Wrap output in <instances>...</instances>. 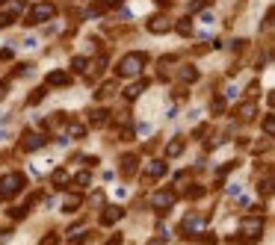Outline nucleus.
<instances>
[{
  "label": "nucleus",
  "instance_id": "nucleus-1",
  "mask_svg": "<svg viewBox=\"0 0 275 245\" xmlns=\"http://www.w3.org/2000/svg\"><path fill=\"white\" fill-rule=\"evenodd\" d=\"M145 62H148L145 53H127V56L116 65V74H119V77H136V74H142Z\"/></svg>",
  "mask_w": 275,
  "mask_h": 245
},
{
  "label": "nucleus",
  "instance_id": "nucleus-2",
  "mask_svg": "<svg viewBox=\"0 0 275 245\" xmlns=\"http://www.w3.org/2000/svg\"><path fill=\"white\" fill-rule=\"evenodd\" d=\"M24 175H6L3 180H0V201L12 198V195H18L21 189H24Z\"/></svg>",
  "mask_w": 275,
  "mask_h": 245
},
{
  "label": "nucleus",
  "instance_id": "nucleus-3",
  "mask_svg": "<svg viewBox=\"0 0 275 245\" xmlns=\"http://www.w3.org/2000/svg\"><path fill=\"white\" fill-rule=\"evenodd\" d=\"M57 15V6L53 3H36L30 9V24H42V21H50Z\"/></svg>",
  "mask_w": 275,
  "mask_h": 245
},
{
  "label": "nucleus",
  "instance_id": "nucleus-4",
  "mask_svg": "<svg viewBox=\"0 0 275 245\" xmlns=\"http://www.w3.org/2000/svg\"><path fill=\"white\" fill-rule=\"evenodd\" d=\"M240 234H243V242H254V239H261V234H263V222L261 219H246Z\"/></svg>",
  "mask_w": 275,
  "mask_h": 245
},
{
  "label": "nucleus",
  "instance_id": "nucleus-5",
  "mask_svg": "<svg viewBox=\"0 0 275 245\" xmlns=\"http://www.w3.org/2000/svg\"><path fill=\"white\" fill-rule=\"evenodd\" d=\"M45 142H48V136H45V133H24V139H21V151L33 154V151H39Z\"/></svg>",
  "mask_w": 275,
  "mask_h": 245
},
{
  "label": "nucleus",
  "instance_id": "nucleus-6",
  "mask_svg": "<svg viewBox=\"0 0 275 245\" xmlns=\"http://www.w3.org/2000/svg\"><path fill=\"white\" fill-rule=\"evenodd\" d=\"M148 33H169L172 30V18L169 15H154V18H148Z\"/></svg>",
  "mask_w": 275,
  "mask_h": 245
},
{
  "label": "nucleus",
  "instance_id": "nucleus-7",
  "mask_svg": "<svg viewBox=\"0 0 275 245\" xmlns=\"http://www.w3.org/2000/svg\"><path fill=\"white\" fill-rule=\"evenodd\" d=\"M201 224H204V216H195V213H192V216L184 219V231H180V234L184 236H198L201 234Z\"/></svg>",
  "mask_w": 275,
  "mask_h": 245
},
{
  "label": "nucleus",
  "instance_id": "nucleus-8",
  "mask_svg": "<svg viewBox=\"0 0 275 245\" xmlns=\"http://www.w3.org/2000/svg\"><path fill=\"white\" fill-rule=\"evenodd\" d=\"M151 204H154V210H157V213L172 210V204H175V192H157Z\"/></svg>",
  "mask_w": 275,
  "mask_h": 245
},
{
  "label": "nucleus",
  "instance_id": "nucleus-9",
  "mask_svg": "<svg viewBox=\"0 0 275 245\" xmlns=\"http://www.w3.org/2000/svg\"><path fill=\"white\" fill-rule=\"evenodd\" d=\"M258 118V106L254 101H246V104L237 106V121H254Z\"/></svg>",
  "mask_w": 275,
  "mask_h": 245
},
{
  "label": "nucleus",
  "instance_id": "nucleus-10",
  "mask_svg": "<svg viewBox=\"0 0 275 245\" xmlns=\"http://www.w3.org/2000/svg\"><path fill=\"white\" fill-rule=\"evenodd\" d=\"M136 165H139V160H136V154H121V160H119L121 175H127V177H131L133 172H136Z\"/></svg>",
  "mask_w": 275,
  "mask_h": 245
},
{
  "label": "nucleus",
  "instance_id": "nucleus-11",
  "mask_svg": "<svg viewBox=\"0 0 275 245\" xmlns=\"http://www.w3.org/2000/svg\"><path fill=\"white\" fill-rule=\"evenodd\" d=\"M121 216H124V210H121V207H107V210H104V216H101V224H104V228H109V224L119 222Z\"/></svg>",
  "mask_w": 275,
  "mask_h": 245
},
{
  "label": "nucleus",
  "instance_id": "nucleus-12",
  "mask_svg": "<svg viewBox=\"0 0 275 245\" xmlns=\"http://www.w3.org/2000/svg\"><path fill=\"white\" fill-rule=\"evenodd\" d=\"M68 83H71V77H68V74H65V71H50L48 74V80H45V86H68Z\"/></svg>",
  "mask_w": 275,
  "mask_h": 245
},
{
  "label": "nucleus",
  "instance_id": "nucleus-13",
  "mask_svg": "<svg viewBox=\"0 0 275 245\" xmlns=\"http://www.w3.org/2000/svg\"><path fill=\"white\" fill-rule=\"evenodd\" d=\"M145 86H148V80H139V83H133V86H127V89H124V101H136V98H139V95L145 92Z\"/></svg>",
  "mask_w": 275,
  "mask_h": 245
},
{
  "label": "nucleus",
  "instance_id": "nucleus-14",
  "mask_svg": "<svg viewBox=\"0 0 275 245\" xmlns=\"http://www.w3.org/2000/svg\"><path fill=\"white\" fill-rule=\"evenodd\" d=\"M116 92H119V83H104L95 92V101H107L109 95H116Z\"/></svg>",
  "mask_w": 275,
  "mask_h": 245
},
{
  "label": "nucleus",
  "instance_id": "nucleus-15",
  "mask_svg": "<svg viewBox=\"0 0 275 245\" xmlns=\"http://www.w3.org/2000/svg\"><path fill=\"white\" fill-rule=\"evenodd\" d=\"M178 77H180L184 83H195V80H198V68H195V65H184Z\"/></svg>",
  "mask_w": 275,
  "mask_h": 245
},
{
  "label": "nucleus",
  "instance_id": "nucleus-16",
  "mask_svg": "<svg viewBox=\"0 0 275 245\" xmlns=\"http://www.w3.org/2000/svg\"><path fill=\"white\" fill-rule=\"evenodd\" d=\"M145 172H148V177H163L166 175V163H163V160H154V163H148Z\"/></svg>",
  "mask_w": 275,
  "mask_h": 245
},
{
  "label": "nucleus",
  "instance_id": "nucleus-17",
  "mask_svg": "<svg viewBox=\"0 0 275 245\" xmlns=\"http://www.w3.org/2000/svg\"><path fill=\"white\" fill-rule=\"evenodd\" d=\"M180 151H184V139H172L169 142V148H166V157H180Z\"/></svg>",
  "mask_w": 275,
  "mask_h": 245
},
{
  "label": "nucleus",
  "instance_id": "nucleus-18",
  "mask_svg": "<svg viewBox=\"0 0 275 245\" xmlns=\"http://www.w3.org/2000/svg\"><path fill=\"white\" fill-rule=\"evenodd\" d=\"M50 180H53V186H57V189H62V186H65V183H68V175H65V168H57V172H53V177H50Z\"/></svg>",
  "mask_w": 275,
  "mask_h": 245
},
{
  "label": "nucleus",
  "instance_id": "nucleus-19",
  "mask_svg": "<svg viewBox=\"0 0 275 245\" xmlns=\"http://www.w3.org/2000/svg\"><path fill=\"white\" fill-rule=\"evenodd\" d=\"M89 121L92 124H104L107 121V109H89Z\"/></svg>",
  "mask_w": 275,
  "mask_h": 245
},
{
  "label": "nucleus",
  "instance_id": "nucleus-20",
  "mask_svg": "<svg viewBox=\"0 0 275 245\" xmlns=\"http://www.w3.org/2000/svg\"><path fill=\"white\" fill-rule=\"evenodd\" d=\"M86 65H89V59H86V56H74L71 59V71H77V74H83Z\"/></svg>",
  "mask_w": 275,
  "mask_h": 245
},
{
  "label": "nucleus",
  "instance_id": "nucleus-21",
  "mask_svg": "<svg viewBox=\"0 0 275 245\" xmlns=\"http://www.w3.org/2000/svg\"><path fill=\"white\" fill-rule=\"evenodd\" d=\"M77 207H80V195H68V201H65V207H62V210H65V213H74Z\"/></svg>",
  "mask_w": 275,
  "mask_h": 245
},
{
  "label": "nucleus",
  "instance_id": "nucleus-22",
  "mask_svg": "<svg viewBox=\"0 0 275 245\" xmlns=\"http://www.w3.org/2000/svg\"><path fill=\"white\" fill-rule=\"evenodd\" d=\"M178 33L180 35H190L192 33V21H190V18H180V21H178Z\"/></svg>",
  "mask_w": 275,
  "mask_h": 245
},
{
  "label": "nucleus",
  "instance_id": "nucleus-23",
  "mask_svg": "<svg viewBox=\"0 0 275 245\" xmlns=\"http://www.w3.org/2000/svg\"><path fill=\"white\" fill-rule=\"evenodd\" d=\"M210 112H213V116H222V112H225V98H216L213 104H210Z\"/></svg>",
  "mask_w": 275,
  "mask_h": 245
},
{
  "label": "nucleus",
  "instance_id": "nucleus-24",
  "mask_svg": "<svg viewBox=\"0 0 275 245\" xmlns=\"http://www.w3.org/2000/svg\"><path fill=\"white\" fill-rule=\"evenodd\" d=\"M272 130H275V118H272V112H269V116L263 118V133H266V136H272Z\"/></svg>",
  "mask_w": 275,
  "mask_h": 245
},
{
  "label": "nucleus",
  "instance_id": "nucleus-25",
  "mask_svg": "<svg viewBox=\"0 0 275 245\" xmlns=\"http://www.w3.org/2000/svg\"><path fill=\"white\" fill-rule=\"evenodd\" d=\"M45 92H48V86H42V89H36V92L30 95V106H36L42 98H45Z\"/></svg>",
  "mask_w": 275,
  "mask_h": 245
},
{
  "label": "nucleus",
  "instance_id": "nucleus-26",
  "mask_svg": "<svg viewBox=\"0 0 275 245\" xmlns=\"http://www.w3.org/2000/svg\"><path fill=\"white\" fill-rule=\"evenodd\" d=\"M68 133H71L74 139H83V136H86V127H83V124H71V127H68Z\"/></svg>",
  "mask_w": 275,
  "mask_h": 245
},
{
  "label": "nucleus",
  "instance_id": "nucleus-27",
  "mask_svg": "<svg viewBox=\"0 0 275 245\" xmlns=\"http://www.w3.org/2000/svg\"><path fill=\"white\" fill-rule=\"evenodd\" d=\"M258 186H261V192H263V195H269V192H272V177L266 175V177H263V183L258 180Z\"/></svg>",
  "mask_w": 275,
  "mask_h": 245
},
{
  "label": "nucleus",
  "instance_id": "nucleus-28",
  "mask_svg": "<svg viewBox=\"0 0 275 245\" xmlns=\"http://www.w3.org/2000/svg\"><path fill=\"white\" fill-rule=\"evenodd\" d=\"M15 21V9L12 12H0V27H9Z\"/></svg>",
  "mask_w": 275,
  "mask_h": 245
},
{
  "label": "nucleus",
  "instance_id": "nucleus-29",
  "mask_svg": "<svg viewBox=\"0 0 275 245\" xmlns=\"http://www.w3.org/2000/svg\"><path fill=\"white\" fill-rule=\"evenodd\" d=\"M74 180H77V186H89V180H92V175H89V172H80V175L74 177Z\"/></svg>",
  "mask_w": 275,
  "mask_h": 245
},
{
  "label": "nucleus",
  "instance_id": "nucleus-30",
  "mask_svg": "<svg viewBox=\"0 0 275 245\" xmlns=\"http://www.w3.org/2000/svg\"><path fill=\"white\" fill-rule=\"evenodd\" d=\"M68 239H71V242H83V239H86V231L80 228V231H74V234H68Z\"/></svg>",
  "mask_w": 275,
  "mask_h": 245
},
{
  "label": "nucleus",
  "instance_id": "nucleus-31",
  "mask_svg": "<svg viewBox=\"0 0 275 245\" xmlns=\"http://www.w3.org/2000/svg\"><path fill=\"white\" fill-rule=\"evenodd\" d=\"M27 210H30V207L24 204V207H15V210L9 213V216H12V219H21V216H27Z\"/></svg>",
  "mask_w": 275,
  "mask_h": 245
},
{
  "label": "nucleus",
  "instance_id": "nucleus-32",
  "mask_svg": "<svg viewBox=\"0 0 275 245\" xmlns=\"http://www.w3.org/2000/svg\"><path fill=\"white\" fill-rule=\"evenodd\" d=\"M92 204H95V207H101V204H104V192H95V195H92Z\"/></svg>",
  "mask_w": 275,
  "mask_h": 245
},
{
  "label": "nucleus",
  "instance_id": "nucleus-33",
  "mask_svg": "<svg viewBox=\"0 0 275 245\" xmlns=\"http://www.w3.org/2000/svg\"><path fill=\"white\" fill-rule=\"evenodd\" d=\"M258 92H261V86H258V83H251V86H249V98H258Z\"/></svg>",
  "mask_w": 275,
  "mask_h": 245
},
{
  "label": "nucleus",
  "instance_id": "nucleus-34",
  "mask_svg": "<svg viewBox=\"0 0 275 245\" xmlns=\"http://www.w3.org/2000/svg\"><path fill=\"white\" fill-rule=\"evenodd\" d=\"M148 245H166V236H154V239H148Z\"/></svg>",
  "mask_w": 275,
  "mask_h": 245
},
{
  "label": "nucleus",
  "instance_id": "nucleus-35",
  "mask_svg": "<svg viewBox=\"0 0 275 245\" xmlns=\"http://www.w3.org/2000/svg\"><path fill=\"white\" fill-rule=\"evenodd\" d=\"M198 236H201V242H207V245L216 242V236H213V234H198Z\"/></svg>",
  "mask_w": 275,
  "mask_h": 245
},
{
  "label": "nucleus",
  "instance_id": "nucleus-36",
  "mask_svg": "<svg viewBox=\"0 0 275 245\" xmlns=\"http://www.w3.org/2000/svg\"><path fill=\"white\" fill-rule=\"evenodd\" d=\"M42 245H57V236H53V234L45 236V239H42Z\"/></svg>",
  "mask_w": 275,
  "mask_h": 245
},
{
  "label": "nucleus",
  "instance_id": "nucleus-37",
  "mask_svg": "<svg viewBox=\"0 0 275 245\" xmlns=\"http://www.w3.org/2000/svg\"><path fill=\"white\" fill-rule=\"evenodd\" d=\"M121 0H104V6H119Z\"/></svg>",
  "mask_w": 275,
  "mask_h": 245
},
{
  "label": "nucleus",
  "instance_id": "nucleus-38",
  "mask_svg": "<svg viewBox=\"0 0 275 245\" xmlns=\"http://www.w3.org/2000/svg\"><path fill=\"white\" fill-rule=\"evenodd\" d=\"M0 98H6V86L3 83H0Z\"/></svg>",
  "mask_w": 275,
  "mask_h": 245
},
{
  "label": "nucleus",
  "instance_id": "nucleus-39",
  "mask_svg": "<svg viewBox=\"0 0 275 245\" xmlns=\"http://www.w3.org/2000/svg\"><path fill=\"white\" fill-rule=\"evenodd\" d=\"M0 3H6V0H0Z\"/></svg>",
  "mask_w": 275,
  "mask_h": 245
}]
</instances>
